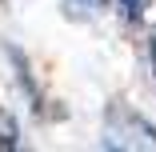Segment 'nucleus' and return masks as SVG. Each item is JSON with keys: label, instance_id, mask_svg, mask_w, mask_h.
Masks as SVG:
<instances>
[{"label": "nucleus", "instance_id": "obj_1", "mask_svg": "<svg viewBox=\"0 0 156 152\" xmlns=\"http://www.w3.org/2000/svg\"><path fill=\"white\" fill-rule=\"evenodd\" d=\"M104 136H108V140H104L108 148L116 144V136H132V144H136V136H140L148 148H156V128L148 124L144 116H136L128 104H120V100H112V104H108V116H104Z\"/></svg>", "mask_w": 156, "mask_h": 152}, {"label": "nucleus", "instance_id": "obj_2", "mask_svg": "<svg viewBox=\"0 0 156 152\" xmlns=\"http://www.w3.org/2000/svg\"><path fill=\"white\" fill-rule=\"evenodd\" d=\"M4 56L12 60V68H16V84L24 88V96H28V104H32V112L40 116V112H44V92H40V84H36L32 60H28L24 48H16V44H4Z\"/></svg>", "mask_w": 156, "mask_h": 152}, {"label": "nucleus", "instance_id": "obj_6", "mask_svg": "<svg viewBox=\"0 0 156 152\" xmlns=\"http://www.w3.org/2000/svg\"><path fill=\"white\" fill-rule=\"evenodd\" d=\"M88 4H96V8H104V4H108V0H88Z\"/></svg>", "mask_w": 156, "mask_h": 152}, {"label": "nucleus", "instance_id": "obj_4", "mask_svg": "<svg viewBox=\"0 0 156 152\" xmlns=\"http://www.w3.org/2000/svg\"><path fill=\"white\" fill-rule=\"evenodd\" d=\"M144 8H148V0H120V20L136 24V20H144Z\"/></svg>", "mask_w": 156, "mask_h": 152}, {"label": "nucleus", "instance_id": "obj_3", "mask_svg": "<svg viewBox=\"0 0 156 152\" xmlns=\"http://www.w3.org/2000/svg\"><path fill=\"white\" fill-rule=\"evenodd\" d=\"M8 148H20V128H16V120L0 108V152H8Z\"/></svg>", "mask_w": 156, "mask_h": 152}, {"label": "nucleus", "instance_id": "obj_5", "mask_svg": "<svg viewBox=\"0 0 156 152\" xmlns=\"http://www.w3.org/2000/svg\"><path fill=\"white\" fill-rule=\"evenodd\" d=\"M148 52H152V76H156V36L148 40Z\"/></svg>", "mask_w": 156, "mask_h": 152}]
</instances>
